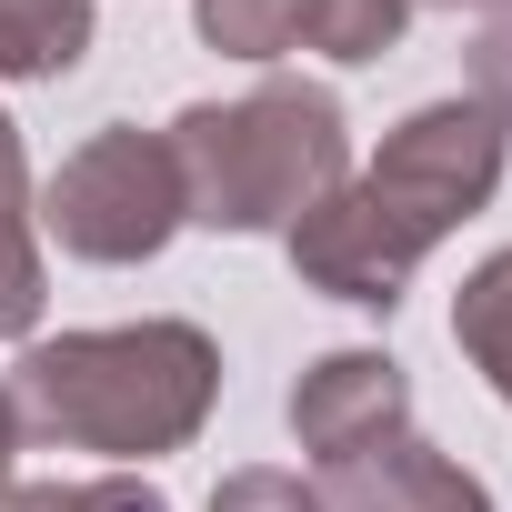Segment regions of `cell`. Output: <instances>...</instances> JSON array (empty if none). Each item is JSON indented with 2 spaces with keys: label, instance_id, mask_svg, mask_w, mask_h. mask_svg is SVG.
<instances>
[{
  "label": "cell",
  "instance_id": "obj_1",
  "mask_svg": "<svg viewBox=\"0 0 512 512\" xmlns=\"http://www.w3.org/2000/svg\"><path fill=\"white\" fill-rule=\"evenodd\" d=\"M502 141H512V121L482 111V101H432V111H412L362 181H342L322 211L292 221V272H302L312 292H332V302L392 312L402 282H412V262H422L452 221H472V211L492 201Z\"/></svg>",
  "mask_w": 512,
  "mask_h": 512
},
{
  "label": "cell",
  "instance_id": "obj_2",
  "mask_svg": "<svg viewBox=\"0 0 512 512\" xmlns=\"http://www.w3.org/2000/svg\"><path fill=\"white\" fill-rule=\"evenodd\" d=\"M21 432L101 462H151L181 452L211 402H221V352L201 322H111V332H61L11 362Z\"/></svg>",
  "mask_w": 512,
  "mask_h": 512
},
{
  "label": "cell",
  "instance_id": "obj_3",
  "mask_svg": "<svg viewBox=\"0 0 512 512\" xmlns=\"http://www.w3.org/2000/svg\"><path fill=\"white\" fill-rule=\"evenodd\" d=\"M171 171H181V221L211 231H292L352 181V131L342 101L312 81H262L241 101H191L171 121Z\"/></svg>",
  "mask_w": 512,
  "mask_h": 512
},
{
  "label": "cell",
  "instance_id": "obj_4",
  "mask_svg": "<svg viewBox=\"0 0 512 512\" xmlns=\"http://www.w3.org/2000/svg\"><path fill=\"white\" fill-rule=\"evenodd\" d=\"M41 231L71 251V262H151V251L181 231V171H171V141L161 131H131V121H111V131H91L61 171H51V191H41Z\"/></svg>",
  "mask_w": 512,
  "mask_h": 512
},
{
  "label": "cell",
  "instance_id": "obj_5",
  "mask_svg": "<svg viewBox=\"0 0 512 512\" xmlns=\"http://www.w3.org/2000/svg\"><path fill=\"white\" fill-rule=\"evenodd\" d=\"M292 432H302V452H322L332 472L362 462V452H382V442H402V432H412V382H402V362H392V352H322V362L292 382Z\"/></svg>",
  "mask_w": 512,
  "mask_h": 512
},
{
  "label": "cell",
  "instance_id": "obj_6",
  "mask_svg": "<svg viewBox=\"0 0 512 512\" xmlns=\"http://www.w3.org/2000/svg\"><path fill=\"white\" fill-rule=\"evenodd\" d=\"M322 512H492V492H482L452 452H432L422 432H402V442L342 462V472L322 482Z\"/></svg>",
  "mask_w": 512,
  "mask_h": 512
},
{
  "label": "cell",
  "instance_id": "obj_7",
  "mask_svg": "<svg viewBox=\"0 0 512 512\" xmlns=\"http://www.w3.org/2000/svg\"><path fill=\"white\" fill-rule=\"evenodd\" d=\"M41 322V241H31V171H21V131L0 111V342H21Z\"/></svg>",
  "mask_w": 512,
  "mask_h": 512
},
{
  "label": "cell",
  "instance_id": "obj_8",
  "mask_svg": "<svg viewBox=\"0 0 512 512\" xmlns=\"http://www.w3.org/2000/svg\"><path fill=\"white\" fill-rule=\"evenodd\" d=\"M91 51V0H0V81H61Z\"/></svg>",
  "mask_w": 512,
  "mask_h": 512
},
{
  "label": "cell",
  "instance_id": "obj_9",
  "mask_svg": "<svg viewBox=\"0 0 512 512\" xmlns=\"http://www.w3.org/2000/svg\"><path fill=\"white\" fill-rule=\"evenodd\" d=\"M452 342L482 362V382L512 402V251L472 262V282L452 292Z\"/></svg>",
  "mask_w": 512,
  "mask_h": 512
},
{
  "label": "cell",
  "instance_id": "obj_10",
  "mask_svg": "<svg viewBox=\"0 0 512 512\" xmlns=\"http://www.w3.org/2000/svg\"><path fill=\"white\" fill-rule=\"evenodd\" d=\"M412 21V0H302V51L322 61H382Z\"/></svg>",
  "mask_w": 512,
  "mask_h": 512
},
{
  "label": "cell",
  "instance_id": "obj_11",
  "mask_svg": "<svg viewBox=\"0 0 512 512\" xmlns=\"http://www.w3.org/2000/svg\"><path fill=\"white\" fill-rule=\"evenodd\" d=\"M191 21H201V41L231 51V61H282V51H302V0H191Z\"/></svg>",
  "mask_w": 512,
  "mask_h": 512
},
{
  "label": "cell",
  "instance_id": "obj_12",
  "mask_svg": "<svg viewBox=\"0 0 512 512\" xmlns=\"http://www.w3.org/2000/svg\"><path fill=\"white\" fill-rule=\"evenodd\" d=\"M11 512H171L141 472H91V482H31L11 492Z\"/></svg>",
  "mask_w": 512,
  "mask_h": 512
},
{
  "label": "cell",
  "instance_id": "obj_13",
  "mask_svg": "<svg viewBox=\"0 0 512 512\" xmlns=\"http://www.w3.org/2000/svg\"><path fill=\"white\" fill-rule=\"evenodd\" d=\"M211 512H322V492L302 472H272V462H251V472H221Z\"/></svg>",
  "mask_w": 512,
  "mask_h": 512
},
{
  "label": "cell",
  "instance_id": "obj_14",
  "mask_svg": "<svg viewBox=\"0 0 512 512\" xmlns=\"http://www.w3.org/2000/svg\"><path fill=\"white\" fill-rule=\"evenodd\" d=\"M472 81H482L472 101L512 121V0H502V11H482V51H472Z\"/></svg>",
  "mask_w": 512,
  "mask_h": 512
},
{
  "label": "cell",
  "instance_id": "obj_15",
  "mask_svg": "<svg viewBox=\"0 0 512 512\" xmlns=\"http://www.w3.org/2000/svg\"><path fill=\"white\" fill-rule=\"evenodd\" d=\"M21 442H31V432H21V402H11V382H0V482H11V462H21Z\"/></svg>",
  "mask_w": 512,
  "mask_h": 512
},
{
  "label": "cell",
  "instance_id": "obj_16",
  "mask_svg": "<svg viewBox=\"0 0 512 512\" xmlns=\"http://www.w3.org/2000/svg\"><path fill=\"white\" fill-rule=\"evenodd\" d=\"M412 11H502V0H412Z\"/></svg>",
  "mask_w": 512,
  "mask_h": 512
}]
</instances>
